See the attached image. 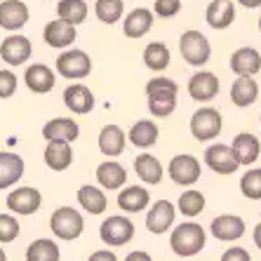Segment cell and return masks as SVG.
Returning a JSON list of instances; mask_svg holds the SVG:
<instances>
[{
    "instance_id": "cell-1",
    "label": "cell",
    "mask_w": 261,
    "mask_h": 261,
    "mask_svg": "<svg viewBox=\"0 0 261 261\" xmlns=\"http://www.w3.org/2000/svg\"><path fill=\"white\" fill-rule=\"evenodd\" d=\"M176 92L179 85L170 78H153L146 83V97H148V111L155 118H167L176 109Z\"/></svg>"
},
{
    "instance_id": "cell-2",
    "label": "cell",
    "mask_w": 261,
    "mask_h": 261,
    "mask_svg": "<svg viewBox=\"0 0 261 261\" xmlns=\"http://www.w3.org/2000/svg\"><path fill=\"white\" fill-rule=\"evenodd\" d=\"M170 247L176 256H195L205 247V231H202L200 224H195V221H186V224H179L172 231L170 236Z\"/></svg>"
},
{
    "instance_id": "cell-3",
    "label": "cell",
    "mask_w": 261,
    "mask_h": 261,
    "mask_svg": "<svg viewBox=\"0 0 261 261\" xmlns=\"http://www.w3.org/2000/svg\"><path fill=\"white\" fill-rule=\"evenodd\" d=\"M49 228L59 240H75L85 228V221L83 214L75 212L73 207H59L49 219Z\"/></svg>"
},
{
    "instance_id": "cell-4",
    "label": "cell",
    "mask_w": 261,
    "mask_h": 261,
    "mask_svg": "<svg viewBox=\"0 0 261 261\" xmlns=\"http://www.w3.org/2000/svg\"><path fill=\"white\" fill-rule=\"evenodd\" d=\"M179 49H181L184 61L191 64V66H202V64L210 61V55H212L210 40L202 36L200 31H186L179 38Z\"/></svg>"
},
{
    "instance_id": "cell-5",
    "label": "cell",
    "mask_w": 261,
    "mask_h": 261,
    "mask_svg": "<svg viewBox=\"0 0 261 261\" xmlns=\"http://www.w3.org/2000/svg\"><path fill=\"white\" fill-rule=\"evenodd\" d=\"M92 71V59L83 49H66L57 57V73L68 80H83Z\"/></svg>"
},
{
    "instance_id": "cell-6",
    "label": "cell",
    "mask_w": 261,
    "mask_h": 261,
    "mask_svg": "<svg viewBox=\"0 0 261 261\" xmlns=\"http://www.w3.org/2000/svg\"><path fill=\"white\" fill-rule=\"evenodd\" d=\"M221 113L212 106H205V109L195 111L193 118H191V134H193L198 141H210L214 137H219L221 132Z\"/></svg>"
},
{
    "instance_id": "cell-7",
    "label": "cell",
    "mask_w": 261,
    "mask_h": 261,
    "mask_svg": "<svg viewBox=\"0 0 261 261\" xmlns=\"http://www.w3.org/2000/svg\"><path fill=\"white\" fill-rule=\"evenodd\" d=\"M99 236L109 247H120L134 238V224L127 217H109L99 228Z\"/></svg>"
},
{
    "instance_id": "cell-8",
    "label": "cell",
    "mask_w": 261,
    "mask_h": 261,
    "mask_svg": "<svg viewBox=\"0 0 261 261\" xmlns=\"http://www.w3.org/2000/svg\"><path fill=\"white\" fill-rule=\"evenodd\" d=\"M167 172H170L172 181L179 184V186H193L200 179V163H198V158L184 153V155H174L170 160Z\"/></svg>"
},
{
    "instance_id": "cell-9",
    "label": "cell",
    "mask_w": 261,
    "mask_h": 261,
    "mask_svg": "<svg viewBox=\"0 0 261 261\" xmlns=\"http://www.w3.org/2000/svg\"><path fill=\"white\" fill-rule=\"evenodd\" d=\"M205 165L217 174H233V172L240 167L236 153H233L231 146L224 144H212L205 151Z\"/></svg>"
},
{
    "instance_id": "cell-10",
    "label": "cell",
    "mask_w": 261,
    "mask_h": 261,
    "mask_svg": "<svg viewBox=\"0 0 261 261\" xmlns=\"http://www.w3.org/2000/svg\"><path fill=\"white\" fill-rule=\"evenodd\" d=\"M43 205V195L33 186H21L7 195V210L14 214H33Z\"/></svg>"
},
{
    "instance_id": "cell-11",
    "label": "cell",
    "mask_w": 261,
    "mask_h": 261,
    "mask_svg": "<svg viewBox=\"0 0 261 261\" xmlns=\"http://www.w3.org/2000/svg\"><path fill=\"white\" fill-rule=\"evenodd\" d=\"M31 43L26 36H7L0 43V57L10 66H21L24 61L31 59Z\"/></svg>"
},
{
    "instance_id": "cell-12",
    "label": "cell",
    "mask_w": 261,
    "mask_h": 261,
    "mask_svg": "<svg viewBox=\"0 0 261 261\" xmlns=\"http://www.w3.org/2000/svg\"><path fill=\"white\" fill-rule=\"evenodd\" d=\"M73 163V148L71 141L66 139H49L47 148H45V165L55 172L68 170Z\"/></svg>"
},
{
    "instance_id": "cell-13",
    "label": "cell",
    "mask_w": 261,
    "mask_h": 261,
    "mask_svg": "<svg viewBox=\"0 0 261 261\" xmlns=\"http://www.w3.org/2000/svg\"><path fill=\"white\" fill-rule=\"evenodd\" d=\"M189 94L195 101H212L219 94V78L210 71H198L189 80Z\"/></svg>"
},
{
    "instance_id": "cell-14",
    "label": "cell",
    "mask_w": 261,
    "mask_h": 261,
    "mask_svg": "<svg viewBox=\"0 0 261 261\" xmlns=\"http://www.w3.org/2000/svg\"><path fill=\"white\" fill-rule=\"evenodd\" d=\"M174 217H176V210L170 200H158L155 205L151 207V212L146 214V228L151 233H165L174 224Z\"/></svg>"
},
{
    "instance_id": "cell-15",
    "label": "cell",
    "mask_w": 261,
    "mask_h": 261,
    "mask_svg": "<svg viewBox=\"0 0 261 261\" xmlns=\"http://www.w3.org/2000/svg\"><path fill=\"white\" fill-rule=\"evenodd\" d=\"M64 103H66L68 111L78 113V116H85L94 109V94L90 92V87L75 83V85H68L64 90Z\"/></svg>"
},
{
    "instance_id": "cell-16",
    "label": "cell",
    "mask_w": 261,
    "mask_h": 261,
    "mask_svg": "<svg viewBox=\"0 0 261 261\" xmlns=\"http://www.w3.org/2000/svg\"><path fill=\"white\" fill-rule=\"evenodd\" d=\"M29 21V7L21 0H5L0 3V26L7 31L24 29Z\"/></svg>"
},
{
    "instance_id": "cell-17",
    "label": "cell",
    "mask_w": 261,
    "mask_h": 261,
    "mask_svg": "<svg viewBox=\"0 0 261 261\" xmlns=\"http://www.w3.org/2000/svg\"><path fill=\"white\" fill-rule=\"evenodd\" d=\"M210 231H212V236L217 238V240H228V243H231V240L243 238L245 221L240 217H236V214H221V217H217L212 221Z\"/></svg>"
},
{
    "instance_id": "cell-18",
    "label": "cell",
    "mask_w": 261,
    "mask_h": 261,
    "mask_svg": "<svg viewBox=\"0 0 261 261\" xmlns=\"http://www.w3.org/2000/svg\"><path fill=\"white\" fill-rule=\"evenodd\" d=\"M205 19H207V24L217 31L228 29V26L233 24V19H236V5H233V0H212V3L207 5Z\"/></svg>"
},
{
    "instance_id": "cell-19",
    "label": "cell",
    "mask_w": 261,
    "mask_h": 261,
    "mask_svg": "<svg viewBox=\"0 0 261 261\" xmlns=\"http://www.w3.org/2000/svg\"><path fill=\"white\" fill-rule=\"evenodd\" d=\"M97 181H99V186L106 191H118L127 181V172H125V167H122L120 163H116V160H106V163H101L97 167Z\"/></svg>"
},
{
    "instance_id": "cell-20",
    "label": "cell",
    "mask_w": 261,
    "mask_h": 261,
    "mask_svg": "<svg viewBox=\"0 0 261 261\" xmlns=\"http://www.w3.org/2000/svg\"><path fill=\"white\" fill-rule=\"evenodd\" d=\"M43 38L49 47H68L75 40V26L71 21H64V19L49 21L43 31Z\"/></svg>"
},
{
    "instance_id": "cell-21",
    "label": "cell",
    "mask_w": 261,
    "mask_h": 261,
    "mask_svg": "<svg viewBox=\"0 0 261 261\" xmlns=\"http://www.w3.org/2000/svg\"><path fill=\"white\" fill-rule=\"evenodd\" d=\"M24 80H26V87H29L31 92H36V94H47L57 83L52 68H47L45 64H33V66H29Z\"/></svg>"
},
{
    "instance_id": "cell-22",
    "label": "cell",
    "mask_w": 261,
    "mask_h": 261,
    "mask_svg": "<svg viewBox=\"0 0 261 261\" xmlns=\"http://www.w3.org/2000/svg\"><path fill=\"white\" fill-rule=\"evenodd\" d=\"M231 71L236 75H254L261 71V55L254 47H240L231 55Z\"/></svg>"
},
{
    "instance_id": "cell-23",
    "label": "cell",
    "mask_w": 261,
    "mask_h": 261,
    "mask_svg": "<svg viewBox=\"0 0 261 261\" xmlns=\"http://www.w3.org/2000/svg\"><path fill=\"white\" fill-rule=\"evenodd\" d=\"M151 26H153V12L146 10V7H137L122 21V33L127 38H141L151 31Z\"/></svg>"
},
{
    "instance_id": "cell-24",
    "label": "cell",
    "mask_w": 261,
    "mask_h": 261,
    "mask_svg": "<svg viewBox=\"0 0 261 261\" xmlns=\"http://www.w3.org/2000/svg\"><path fill=\"white\" fill-rule=\"evenodd\" d=\"M24 176V160L17 153H0V191L10 189Z\"/></svg>"
},
{
    "instance_id": "cell-25",
    "label": "cell",
    "mask_w": 261,
    "mask_h": 261,
    "mask_svg": "<svg viewBox=\"0 0 261 261\" xmlns=\"http://www.w3.org/2000/svg\"><path fill=\"white\" fill-rule=\"evenodd\" d=\"M231 148H233V153H236V158H238V163L240 165H252L256 158H259V153H261L259 139H256L254 134H249V132L238 134L236 139H233Z\"/></svg>"
},
{
    "instance_id": "cell-26",
    "label": "cell",
    "mask_w": 261,
    "mask_h": 261,
    "mask_svg": "<svg viewBox=\"0 0 261 261\" xmlns=\"http://www.w3.org/2000/svg\"><path fill=\"white\" fill-rule=\"evenodd\" d=\"M259 97V85L252 75H238V80L231 87V99L236 106L245 109V106H252Z\"/></svg>"
},
{
    "instance_id": "cell-27",
    "label": "cell",
    "mask_w": 261,
    "mask_h": 261,
    "mask_svg": "<svg viewBox=\"0 0 261 261\" xmlns=\"http://www.w3.org/2000/svg\"><path fill=\"white\" fill-rule=\"evenodd\" d=\"M151 200V193L144 186H127L118 193V207L122 212H144Z\"/></svg>"
},
{
    "instance_id": "cell-28",
    "label": "cell",
    "mask_w": 261,
    "mask_h": 261,
    "mask_svg": "<svg viewBox=\"0 0 261 261\" xmlns=\"http://www.w3.org/2000/svg\"><path fill=\"white\" fill-rule=\"evenodd\" d=\"M43 137L45 139H66V141H75L80 137V127L78 122L71 120V118H55L49 120L47 125L43 127Z\"/></svg>"
},
{
    "instance_id": "cell-29",
    "label": "cell",
    "mask_w": 261,
    "mask_h": 261,
    "mask_svg": "<svg viewBox=\"0 0 261 261\" xmlns=\"http://www.w3.org/2000/svg\"><path fill=\"white\" fill-rule=\"evenodd\" d=\"M99 151L103 155H120L125 151V132L118 125H106L99 132Z\"/></svg>"
},
{
    "instance_id": "cell-30",
    "label": "cell",
    "mask_w": 261,
    "mask_h": 261,
    "mask_svg": "<svg viewBox=\"0 0 261 261\" xmlns=\"http://www.w3.org/2000/svg\"><path fill=\"white\" fill-rule=\"evenodd\" d=\"M158 134H160V129L153 120H139L129 127L127 139H129V144H134L137 148H151V146L158 141Z\"/></svg>"
},
{
    "instance_id": "cell-31",
    "label": "cell",
    "mask_w": 261,
    "mask_h": 261,
    "mask_svg": "<svg viewBox=\"0 0 261 261\" xmlns=\"http://www.w3.org/2000/svg\"><path fill=\"white\" fill-rule=\"evenodd\" d=\"M134 172L144 184H160L163 179V165L155 155H137L134 160Z\"/></svg>"
},
{
    "instance_id": "cell-32",
    "label": "cell",
    "mask_w": 261,
    "mask_h": 261,
    "mask_svg": "<svg viewBox=\"0 0 261 261\" xmlns=\"http://www.w3.org/2000/svg\"><path fill=\"white\" fill-rule=\"evenodd\" d=\"M78 202H80V207L90 214H101V212H106V207H109L106 195H103L101 189H97V186H80Z\"/></svg>"
},
{
    "instance_id": "cell-33",
    "label": "cell",
    "mask_w": 261,
    "mask_h": 261,
    "mask_svg": "<svg viewBox=\"0 0 261 261\" xmlns=\"http://www.w3.org/2000/svg\"><path fill=\"white\" fill-rule=\"evenodd\" d=\"M57 14L64 21H71L73 26H78L87 19V3L85 0H59Z\"/></svg>"
},
{
    "instance_id": "cell-34",
    "label": "cell",
    "mask_w": 261,
    "mask_h": 261,
    "mask_svg": "<svg viewBox=\"0 0 261 261\" xmlns=\"http://www.w3.org/2000/svg\"><path fill=\"white\" fill-rule=\"evenodd\" d=\"M61 256L57 243L47 240V238H40V240H33L26 249V259L29 261H57Z\"/></svg>"
},
{
    "instance_id": "cell-35",
    "label": "cell",
    "mask_w": 261,
    "mask_h": 261,
    "mask_svg": "<svg viewBox=\"0 0 261 261\" xmlns=\"http://www.w3.org/2000/svg\"><path fill=\"white\" fill-rule=\"evenodd\" d=\"M144 64L151 71H165L170 66V49L165 43H151L144 49Z\"/></svg>"
},
{
    "instance_id": "cell-36",
    "label": "cell",
    "mask_w": 261,
    "mask_h": 261,
    "mask_svg": "<svg viewBox=\"0 0 261 261\" xmlns=\"http://www.w3.org/2000/svg\"><path fill=\"white\" fill-rule=\"evenodd\" d=\"M125 12V3L122 0H97L94 3V14L101 24H116Z\"/></svg>"
},
{
    "instance_id": "cell-37",
    "label": "cell",
    "mask_w": 261,
    "mask_h": 261,
    "mask_svg": "<svg viewBox=\"0 0 261 261\" xmlns=\"http://www.w3.org/2000/svg\"><path fill=\"white\" fill-rule=\"evenodd\" d=\"M176 207H179V212L186 214V217H198V214L205 210V195H202L200 191H186V193H181Z\"/></svg>"
},
{
    "instance_id": "cell-38",
    "label": "cell",
    "mask_w": 261,
    "mask_h": 261,
    "mask_svg": "<svg viewBox=\"0 0 261 261\" xmlns=\"http://www.w3.org/2000/svg\"><path fill=\"white\" fill-rule=\"evenodd\" d=\"M240 191L249 200H261V167L259 170H249L240 179Z\"/></svg>"
},
{
    "instance_id": "cell-39",
    "label": "cell",
    "mask_w": 261,
    "mask_h": 261,
    "mask_svg": "<svg viewBox=\"0 0 261 261\" xmlns=\"http://www.w3.org/2000/svg\"><path fill=\"white\" fill-rule=\"evenodd\" d=\"M19 236V221L12 214H0V243H12Z\"/></svg>"
},
{
    "instance_id": "cell-40",
    "label": "cell",
    "mask_w": 261,
    "mask_h": 261,
    "mask_svg": "<svg viewBox=\"0 0 261 261\" xmlns=\"http://www.w3.org/2000/svg\"><path fill=\"white\" fill-rule=\"evenodd\" d=\"M153 12L158 14V17H163V19L176 17V14L181 12V0H155Z\"/></svg>"
},
{
    "instance_id": "cell-41",
    "label": "cell",
    "mask_w": 261,
    "mask_h": 261,
    "mask_svg": "<svg viewBox=\"0 0 261 261\" xmlns=\"http://www.w3.org/2000/svg\"><path fill=\"white\" fill-rule=\"evenodd\" d=\"M17 92V75L12 71H0V99H10Z\"/></svg>"
},
{
    "instance_id": "cell-42",
    "label": "cell",
    "mask_w": 261,
    "mask_h": 261,
    "mask_svg": "<svg viewBox=\"0 0 261 261\" xmlns=\"http://www.w3.org/2000/svg\"><path fill=\"white\" fill-rule=\"evenodd\" d=\"M224 261H249V252L247 249H243V247H231V249H226L224 252V256H221Z\"/></svg>"
},
{
    "instance_id": "cell-43",
    "label": "cell",
    "mask_w": 261,
    "mask_h": 261,
    "mask_svg": "<svg viewBox=\"0 0 261 261\" xmlns=\"http://www.w3.org/2000/svg\"><path fill=\"white\" fill-rule=\"evenodd\" d=\"M90 259L92 261H101V259L113 261V259H116V254H113V252H94V254H90Z\"/></svg>"
},
{
    "instance_id": "cell-44",
    "label": "cell",
    "mask_w": 261,
    "mask_h": 261,
    "mask_svg": "<svg viewBox=\"0 0 261 261\" xmlns=\"http://www.w3.org/2000/svg\"><path fill=\"white\" fill-rule=\"evenodd\" d=\"M243 7H247V10H254V7L261 5V0H238Z\"/></svg>"
},
{
    "instance_id": "cell-45",
    "label": "cell",
    "mask_w": 261,
    "mask_h": 261,
    "mask_svg": "<svg viewBox=\"0 0 261 261\" xmlns=\"http://www.w3.org/2000/svg\"><path fill=\"white\" fill-rule=\"evenodd\" d=\"M127 259H129V261H139V259H146V261H148L151 256L146 254V252H132V254H127Z\"/></svg>"
},
{
    "instance_id": "cell-46",
    "label": "cell",
    "mask_w": 261,
    "mask_h": 261,
    "mask_svg": "<svg viewBox=\"0 0 261 261\" xmlns=\"http://www.w3.org/2000/svg\"><path fill=\"white\" fill-rule=\"evenodd\" d=\"M254 243H256V247L261 249V224L254 226Z\"/></svg>"
},
{
    "instance_id": "cell-47",
    "label": "cell",
    "mask_w": 261,
    "mask_h": 261,
    "mask_svg": "<svg viewBox=\"0 0 261 261\" xmlns=\"http://www.w3.org/2000/svg\"><path fill=\"white\" fill-rule=\"evenodd\" d=\"M0 261H5V252L3 249H0Z\"/></svg>"
},
{
    "instance_id": "cell-48",
    "label": "cell",
    "mask_w": 261,
    "mask_h": 261,
    "mask_svg": "<svg viewBox=\"0 0 261 261\" xmlns=\"http://www.w3.org/2000/svg\"><path fill=\"white\" fill-rule=\"evenodd\" d=\"M259 31H261V19H259Z\"/></svg>"
}]
</instances>
